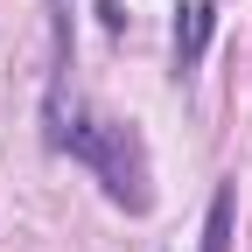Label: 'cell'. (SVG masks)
<instances>
[{"label": "cell", "instance_id": "obj_1", "mask_svg": "<svg viewBox=\"0 0 252 252\" xmlns=\"http://www.w3.org/2000/svg\"><path fill=\"white\" fill-rule=\"evenodd\" d=\"M49 147L56 154H70V161H84L91 175L105 182V196L119 210H147V154L133 140V126H119V119H91L84 105H63L49 98Z\"/></svg>", "mask_w": 252, "mask_h": 252}, {"label": "cell", "instance_id": "obj_2", "mask_svg": "<svg viewBox=\"0 0 252 252\" xmlns=\"http://www.w3.org/2000/svg\"><path fill=\"white\" fill-rule=\"evenodd\" d=\"M210 28H217V7L210 0H189L182 21H175V77H196V63L210 49Z\"/></svg>", "mask_w": 252, "mask_h": 252}, {"label": "cell", "instance_id": "obj_3", "mask_svg": "<svg viewBox=\"0 0 252 252\" xmlns=\"http://www.w3.org/2000/svg\"><path fill=\"white\" fill-rule=\"evenodd\" d=\"M231 238H238V182H217L210 210H203V245L196 252H231Z\"/></svg>", "mask_w": 252, "mask_h": 252}]
</instances>
